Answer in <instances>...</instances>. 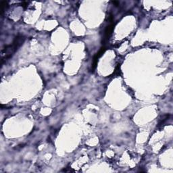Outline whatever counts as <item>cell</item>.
Here are the masks:
<instances>
[{
	"label": "cell",
	"mask_w": 173,
	"mask_h": 173,
	"mask_svg": "<svg viewBox=\"0 0 173 173\" xmlns=\"http://www.w3.org/2000/svg\"><path fill=\"white\" fill-rule=\"evenodd\" d=\"M24 41V37L23 36H18L15 38L14 41L11 45L6 46L3 50H2V59L1 62L3 64L4 60H7L14 55V53L16 52L18 48H19L22 45Z\"/></svg>",
	"instance_id": "1"
},
{
	"label": "cell",
	"mask_w": 173,
	"mask_h": 173,
	"mask_svg": "<svg viewBox=\"0 0 173 173\" xmlns=\"http://www.w3.org/2000/svg\"><path fill=\"white\" fill-rule=\"evenodd\" d=\"M105 50V49L104 48H101V50H99V52L97 53L96 55H95L94 58H93V65H92V69H93V70H95V68H96V65L97 64V62H98L99 58H100L101 55H102L103 53H104Z\"/></svg>",
	"instance_id": "2"
},
{
	"label": "cell",
	"mask_w": 173,
	"mask_h": 173,
	"mask_svg": "<svg viewBox=\"0 0 173 173\" xmlns=\"http://www.w3.org/2000/svg\"><path fill=\"white\" fill-rule=\"evenodd\" d=\"M114 29V24H112L110 25L107 26V28H105V32H104V39L108 40L110 37L112 32L113 31Z\"/></svg>",
	"instance_id": "3"
}]
</instances>
